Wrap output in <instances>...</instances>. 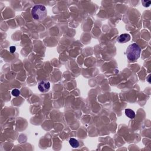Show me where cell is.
<instances>
[{"label": "cell", "mask_w": 151, "mask_h": 151, "mask_svg": "<svg viewBox=\"0 0 151 151\" xmlns=\"http://www.w3.org/2000/svg\"><path fill=\"white\" fill-rule=\"evenodd\" d=\"M141 53V48L136 43L129 45L126 50V56L129 61H134L139 58Z\"/></svg>", "instance_id": "6da1fadb"}, {"label": "cell", "mask_w": 151, "mask_h": 151, "mask_svg": "<svg viewBox=\"0 0 151 151\" xmlns=\"http://www.w3.org/2000/svg\"><path fill=\"white\" fill-rule=\"evenodd\" d=\"M69 143L71 146L73 148H78L79 146V142L74 138H71L69 140Z\"/></svg>", "instance_id": "8992f818"}, {"label": "cell", "mask_w": 151, "mask_h": 151, "mask_svg": "<svg viewBox=\"0 0 151 151\" xmlns=\"http://www.w3.org/2000/svg\"><path fill=\"white\" fill-rule=\"evenodd\" d=\"M10 52H11V53H14L15 52V50H16V48H15V46H11V47H10Z\"/></svg>", "instance_id": "9c48e42d"}, {"label": "cell", "mask_w": 151, "mask_h": 151, "mask_svg": "<svg viewBox=\"0 0 151 151\" xmlns=\"http://www.w3.org/2000/svg\"><path fill=\"white\" fill-rule=\"evenodd\" d=\"M38 89L41 92H48L49 89L50 88V83L48 81L46 80H42L40 82L38 86Z\"/></svg>", "instance_id": "3957f363"}, {"label": "cell", "mask_w": 151, "mask_h": 151, "mask_svg": "<svg viewBox=\"0 0 151 151\" xmlns=\"http://www.w3.org/2000/svg\"><path fill=\"white\" fill-rule=\"evenodd\" d=\"M31 15L33 18L37 21H42L45 19L47 15V11L45 6L43 5H36L31 10Z\"/></svg>", "instance_id": "7a4b0ae2"}, {"label": "cell", "mask_w": 151, "mask_h": 151, "mask_svg": "<svg viewBox=\"0 0 151 151\" xmlns=\"http://www.w3.org/2000/svg\"><path fill=\"white\" fill-rule=\"evenodd\" d=\"M142 3L143 4V6L145 7H148L150 6L151 4L150 1H142Z\"/></svg>", "instance_id": "ba28073f"}, {"label": "cell", "mask_w": 151, "mask_h": 151, "mask_svg": "<svg viewBox=\"0 0 151 151\" xmlns=\"http://www.w3.org/2000/svg\"><path fill=\"white\" fill-rule=\"evenodd\" d=\"M11 93L14 96H15V97H17V96H20V90H18V89H13V90H12Z\"/></svg>", "instance_id": "52a82bcc"}, {"label": "cell", "mask_w": 151, "mask_h": 151, "mask_svg": "<svg viewBox=\"0 0 151 151\" xmlns=\"http://www.w3.org/2000/svg\"><path fill=\"white\" fill-rule=\"evenodd\" d=\"M131 40V36L129 34H122L117 38V41L120 43H127Z\"/></svg>", "instance_id": "277c9868"}, {"label": "cell", "mask_w": 151, "mask_h": 151, "mask_svg": "<svg viewBox=\"0 0 151 151\" xmlns=\"http://www.w3.org/2000/svg\"><path fill=\"white\" fill-rule=\"evenodd\" d=\"M125 114L126 116H128L130 119H134L135 117V112L130 109H125Z\"/></svg>", "instance_id": "5b68a950"}]
</instances>
